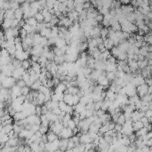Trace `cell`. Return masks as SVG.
I'll list each match as a JSON object with an SVG mask.
<instances>
[{
	"instance_id": "6da1fadb",
	"label": "cell",
	"mask_w": 152,
	"mask_h": 152,
	"mask_svg": "<svg viewBox=\"0 0 152 152\" xmlns=\"http://www.w3.org/2000/svg\"><path fill=\"white\" fill-rule=\"evenodd\" d=\"M2 87L6 89H11L13 86H14L15 84H16V79L13 78V77H10V78H6L2 81Z\"/></svg>"
},
{
	"instance_id": "7a4b0ae2",
	"label": "cell",
	"mask_w": 152,
	"mask_h": 152,
	"mask_svg": "<svg viewBox=\"0 0 152 152\" xmlns=\"http://www.w3.org/2000/svg\"><path fill=\"white\" fill-rule=\"evenodd\" d=\"M58 138L59 139H70L73 136V132L71 129L68 128V127H65L62 130V132L58 134Z\"/></svg>"
},
{
	"instance_id": "3957f363",
	"label": "cell",
	"mask_w": 152,
	"mask_h": 152,
	"mask_svg": "<svg viewBox=\"0 0 152 152\" xmlns=\"http://www.w3.org/2000/svg\"><path fill=\"white\" fill-rule=\"evenodd\" d=\"M13 56H14V58L16 59V60L20 61V62H23V61L29 60V57H30L27 53H26L25 51H22V52H18V51H16Z\"/></svg>"
},
{
	"instance_id": "277c9868",
	"label": "cell",
	"mask_w": 152,
	"mask_h": 152,
	"mask_svg": "<svg viewBox=\"0 0 152 152\" xmlns=\"http://www.w3.org/2000/svg\"><path fill=\"white\" fill-rule=\"evenodd\" d=\"M92 140L91 139L90 137H89L88 134H84L79 136V143H81V144H88V143H92Z\"/></svg>"
},
{
	"instance_id": "5b68a950",
	"label": "cell",
	"mask_w": 152,
	"mask_h": 152,
	"mask_svg": "<svg viewBox=\"0 0 152 152\" xmlns=\"http://www.w3.org/2000/svg\"><path fill=\"white\" fill-rule=\"evenodd\" d=\"M46 139H47V142H53L55 140L59 139L57 134H55L54 132H51V131H48V132L46 134Z\"/></svg>"
},
{
	"instance_id": "8992f818",
	"label": "cell",
	"mask_w": 152,
	"mask_h": 152,
	"mask_svg": "<svg viewBox=\"0 0 152 152\" xmlns=\"http://www.w3.org/2000/svg\"><path fill=\"white\" fill-rule=\"evenodd\" d=\"M116 98H117V93H115V92H111V91L109 90L106 91V97H105L106 100H108V101L112 102V101H114L115 100H116Z\"/></svg>"
},
{
	"instance_id": "52a82bcc",
	"label": "cell",
	"mask_w": 152,
	"mask_h": 152,
	"mask_svg": "<svg viewBox=\"0 0 152 152\" xmlns=\"http://www.w3.org/2000/svg\"><path fill=\"white\" fill-rule=\"evenodd\" d=\"M12 22H13V20H11V19H4L1 26H2V28L5 29V30H6V29H11Z\"/></svg>"
},
{
	"instance_id": "ba28073f",
	"label": "cell",
	"mask_w": 152,
	"mask_h": 152,
	"mask_svg": "<svg viewBox=\"0 0 152 152\" xmlns=\"http://www.w3.org/2000/svg\"><path fill=\"white\" fill-rule=\"evenodd\" d=\"M72 98H73V95L69 93H67V94H64L63 96V100L62 101L65 102L67 105H69V106H73V101H72Z\"/></svg>"
},
{
	"instance_id": "9c48e42d",
	"label": "cell",
	"mask_w": 152,
	"mask_h": 152,
	"mask_svg": "<svg viewBox=\"0 0 152 152\" xmlns=\"http://www.w3.org/2000/svg\"><path fill=\"white\" fill-rule=\"evenodd\" d=\"M103 45H104V47H105V49H106V50H108V51L111 50V49L114 47L112 40L109 39V38H106V39L103 40Z\"/></svg>"
},
{
	"instance_id": "30bf717a",
	"label": "cell",
	"mask_w": 152,
	"mask_h": 152,
	"mask_svg": "<svg viewBox=\"0 0 152 152\" xmlns=\"http://www.w3.org/2000/svg\"><path fill=\"white\" fill-rule=\"evenodd\" d=\"M73 109H74L75 112L80 114V113H82L83 111L85 110V106L83 105V104H81V103H78L77 105L73 106Z\"/></svg>"
},
{
	"instance_id": "8fae6325",
	"label": "cell",
	"mask_w": 152,
	"mask_h": 152,
	"mask_svg": "<svg viewBox=\"0 0 152 152\" xmlns=\"http://www.w3.org/2000/svg\"><path fill=\"white\" fill-rule=\"evenodd\" d=\"M30 67L33 70L35 71L37 74H40L41 73V66L38 62H30Z\"/></svg>"
},
{
	"instance_id": "7c38bea8",
	"label": "cell",
	"mask_w": 152,
	"mask_h": 152,
	"mask_svg": "<svg viewBox=\"0 0 152 152\" xmlns=\"http://www.w3.org/2000/svg\"><path fill=\"white\" fill-rule=\"evenodd\" d=\"M4 19H11V20H13L14 19V11L12 9L5 11Z\"/></svg>"
},
{
	"instance_id": "4fadbf2b",
	"label": "cell",
	"mask_w": 152,
	"mask_h": 152,
	"mask_svg": "<svg viewBox=\"0 0 152 152\" xmlns=\"http://www.w3.org/2000/svg\"><path fill=\"white\" fill-rule=\"evenodd\" d=\"M55 47H57V48L61 49L62 48L63 46H65V45H67V44H66V41L64 39H62V38H57L56 41H55Z\"/></svg>"
},
{
	"instance_id": "5bb4252c",
	"label": "cell",
	"mask_w": 152,
	"mask_h": 152,
	"mask_svg": "<svg viewBox=\"0 0 152 152\" xmlns=\"http://www.w3.org/2000/svg\"><path fill=\"white\" fill-rule=\"evenodd\" d=\"M132 130H134V132H136L137 131H139L140 129L143 128V124L141 123V121H136V122H132Z\"/></svg>"
},
{
	"instance_id": "9a60e30c",
	"label": "cell",
	"mask_w": 152,
	"mask_h": 152,
	"mask_svg": "<svg viewBox=\"0 0 152 152\" xmlns=\"http://www.w3.org/2000/svg\"><path fill=\"white\" fill-rule=\"evenodd\" d=\"M141 118V116L140 114V112L138 110H134V112L132 113V117H131V120L132 122H136V121H140Z\"/></svg>"
},
{
	"instance_id": "2e32d148",
	"label": "cell",
	"mask_w": 152,
	"mask_h": 152,
	"mask_svg": "<svg viewBox=\"0 0 152 152\" xmlns=\"http://www.w3.org/2000/svg\"><path fill=\"white\" fill-rule=\"evenodd\" d=\"M148 132V129H147L146 127H143V128L140 129L139 131H137V132H135V136H136V138H141V137H142V136L146 135Z\"/></svg>"
},
{
	"instance_id": "e0dca14e",
	"label": "cell",
	"mask_w": 152,
	"mask_h": 152,
	"mask_svg": "<svg viewBox=\"0 0 152 152\" xmlns=\"http://www.w3.org/2000/svg\"><path fill=\"white\" fill-rule=\"evenodd\" d=\"M22 17H23V12L21 8H18L14 11V19L21 21L22 20Z\"/></svg>"
},
{
	"instance_id": "ac0fdd59",
	"label": "cell",
	"mask_w": 152,
	"mask_h": 152,
	"mask_svg": "<svg viewBox=\"0 0 152 152\" xmlns=\"http://www.w3.org/2000/svg\"><path fill=\"white\" fill-rule=\"evenodd\" d=\"M24 22H25L26 24H28V25L31 26V27H36V24H37V22L35 20L34 17H30V18H29V19H27V20H25Z\"/></svg>"
},
{
	"instance_id": "d6986e66",
	"label": "cell",
	"mask_w": 152,
	"mask_h": 152,
	"mask_svg": "<svg viewBox=\"0 0 152 152\" xmlns=\"http://www.w3.org/2000/svg\"><path fill=\"white\" fill-rule=\"evenodd\" d=\"M140 100H141L140 99V97L136 94V95L132 96V97L128 98V104L129 105H134V104H135L136 102H138Z\"/></svg>"
},
{
	"instance_id": "ffe728a7",
	"label": "cell",
	"mask_w": 152,
	"mask_h": 152,
	"mask_svg": "<svg viewBox=\"0 0 152 152\" xmlns=\"http://www.w3.org/2000/svg\"><path fill=\"white\" fill-rule=\"evenodd\" d=\"M67 91H68V93L71 94V95H76V94H78V92H79V88L76 86H70L69 87V88H67Z\"/></svg>"
},
{
	"instance_id": "44dd1931",
	"label": "cell",
	"mask_w": 152,
	"mask_h": 152,
	"mask_svg": "<svg viewBox=\"0 0 152 152\" xmlns=\"http://www.w3.org/2000/svg\"><path fill=\"white\" fill-rule=\"evenodd\" d=\"M53 62H54L56 65H62L63 62H65V60H64V55L63 56H54Z\"/></svg>"
},
{
	"instance_id": "7402d4cb",
	"label": "cell",
	"mask_w": 152,
	"mask_h": 152,
	"mask_svg": "<svg viewBox=\"0 0 152 152\" xmlns=\"http://www.w3.org/2000/svg\"><path fill=\"white\" fill-rule=\"evenodd\" d=\"M120 53H121V51L118 49V46H114L113 47L112 49H111V51H110V54H111V56H113V57H115V58L117 59V57L118 56V55L120 54Z\"/></svg>"
},
{
	"instance_id": "603a6c76",
	"label": "cell",
	"mask_w": 152,
	"mask_h": 152,
	"mask_svg": "<svg viewBox=\"0 0 152 152\" xmlns=\"http://www.w3.org/2000/svg\"><path fill=\"white\" fill-rule=\"evenodd\" d=\"M41 85H42V83L39 81V80H37V81L34 82V83L32 84L30 89L32 91H37V92H38V90H39V88H40V86H41Z\"/></svg>"
},
{
	"instance_id": "cb8c5ba5",
	"label": "cell",
	"mask_w": 152,
	"mask_h": 152,
	"mask_svg": "<svg viewBox=\"0 0 152 152\" xmlns=\"http://www.w3.org/2000/svg\"><path fill=\"white\" fill-rule=\"evenodd\" d=\"M106 78L109 81V83L113 82L115 79H116V75H115V72H106Z\"/></svg>"
},
{
	"instance_id": "d4e9b609",
	"label": "cell",
	"mask_w": 152,
	"mask_h": 152,
	"mask_svg": "<svg viewBox=\"0 0 152 152\" xmlns=\"http://www.w3.org/2000/svg\"><path fill=\"white\" fill-rule=\"evenodd\" d=\"M22 68L24 70H28V69L30 68V61H29V59L22 62Z\"/></svg>"
},
{
	"instance_id": "484cf974",
	"label": "cell",
	"mask_w": 152,
	"mask_h": 152,
	"mask_svg": "<svg viewBox=\"0 0 152 152\" xmlns=\"http://www.w3.org/2000/svg\"><path fill=\"white\" fill-rule=\"evenodd\" d=\"M108 33H109V29H106V28H102L101 29V37L102 39H106L108 36Z\"/></svg>"
},
{
	"instance_id": "4316f807",
	"label": "cell",
	"mask_w": 152,
	"mask_h": 152,
	"mask_svg": "<svg viewBox=\"0 0 152 152\" xmlns=\"http://www.w3.org/2000/svg\"><path fill=\"white\" fill-rule=\"evenodd\" d=\"M111 4H112V1L111 0H108V1H101V5H102V7L105 8V9H110Z\"/></svg>"
},
{
	"instance_id": "83f0119b",
	"label": "cell",
	"mask_w": 152,
	"mask_h": 152,
	"mask_svg": "<svg viewBox=\"0 0 152 152\" xmlns=\"http://www.w3.org/2000/svg\"><path fill=\"white\" fill-rule=\"evenodd\" d=\"M125 117H124L123 113H121V114H120V116L118 118V120H117L116 124H118V125H122V126H123V125L125 124Z\"/></svg>"
},
{
	"instance_id": "f1b7e54d",
	"label": "cell",
	"mask_w": 152,
	"mask_h": 152,
	"mask_svg": "<svg viewBox=\"0 0 152 152\" xmlns=\"http://www.w3.org/2000/svg\"><path fill=\"white\" fill-rule=\"evenodd\" d=\"M110 27H111L110 29H112V30H114L115 32H117V31H121V26H120V24L118 22L114 24H112Z\"/></svg>"
},
{
	"instance_id": "f546056e",
	"label": "cell",
	"mask_w": 152,
	"mask_h": 152,
	"mask_svg": "<svg viewBox=\"0 0 152 152\" xmlns=\"http://www.w3.org/2000/svg\"><path fill=\"white\" fill-rule=\"evenodd\" d=\"M29 92H30V88H29V87L24 86L23 88H21V93H22V95L26 96L28 95Z\"/></svg>"
},
{
	"instance_id": "4dcf8cb0",
	"label": "cell",
	"mask_w": 152,
	"mask_h": 152,
	"mask_svg": "<svg viewBox=\"0 0 152 152\" xmlns=\"http://www.w3.org/2000/svg\"><path fill=\"white\" fill-rule=\"evenodd\" d=\"M43 17H44V22L48 23V22H50V21H51V19H52V17H53V15L51 14L49 12H47V13H45Z\"/></svg>"
},
{
	"instance_id": "1f68e13d",
	"label": "cell",
	"mask_w": 152,
	"mask_h": 152,
	"mask_svg": "<svg viewBox=\"0 0 152 152\" xmlns=\"http://www.w3.org/2000/svg\"><path fill=\"white\" fill-rule=\"evenodd\" d=\"M151 100H152V97H151V94H145L143 97L141 98V101H145V102H151Z\"/></svg>"
},
{
	"instance_id": "d6a6232c",
	"label": "cell",
	"mask_w": 152,
	"mask_h": 152,
	"mask_svg": "<svg viewBox=\"0 0 152 152\" xmlns=\"http://www.w3.org/2000/svg\"><path fill=\"white\" fill-rule=\"evenodd\" d=\"M34 18H35V20L37 22V23H41V22H44V17H43V15H42L40 13H36V14L34 16Z\"/></svg>"
},
{
	"instance_id": "836d02e7",
	"label": "cell",
	"mask_w": 152,
	"mask_h": 152,
	"mask_svg": "<svg viewBox=\"0 0 152 152\" xmlns=\"http://www.w3.org/2000/svg\"><path fill=\"white\" fill-rule=\"evenodd\" d=\"M117 60H118V61H126L127 60V53L121 52V53H120V54L117 57Z\"/></svg>"
},
{
	"instance_id": "e575fe53",
	"label": "cell",
	"mask_w": 152,
	"mask_h": 152,
	"mask_svg": "<svg viewBox=\"0 0 152 152\" xmlns=\"http://www.w3.org/2000/svg\"><path fill=\"white\" fill-rule=\"evenodd\" d=\"M53 53H54L55 56H63L64 55V53L62 52V50L57 48V47H54V48H53Z\"/></svg>"
},
{
	"instance_id": "d590c367",
	"label": "cell",
	"mask_w": 152,
	"mask_h": 152,
	"mask_svg": "<svg viewBox=\"0 0 152 152\" xmlns=\"http://www.w3.org/2000/svg\"><path fill=\"white\" fill-rule=\"evenodd\" d=\"M64 112H65V114H69V115H72L73 112H74V109H73V106H69V105H67V107H66L65 110H64Z\"/></svg>"
},
{
	"instance_id": "8d00e7d4",
	"label": "cell",
	"mask_w": 152,
	"mask_h": 152,
	"mask_svg": "<svg viewBox=\"0 0 152 152\" xmlns=\"http://www.w3.org/2000/svg\"><path fill=\"white\" fill-rule=\"evenodd\" d=\"M38 131H39L40 134L43 135V134H46L47 132H48L49 128H48V127L43 126V125H40V126H39V130H38Z\"/></svg>"
},
{
	"instance_id": "74e56055",
	"label": "cell",
	"mask_w": 152,
	"mask_h": 152,
	"mask_svg": "<svg viewBox=\"0 0 152 152\" xmlns=\"http://www.w3.org/2000/svg\"><path fill=\"white\" fill-rule=\"evenodd\" d=\"M15 85H17V86L20 87V88H23L24 86H26V84L22 79H19V80H16Z\"/></svg>"
},
{
	"instance_id": "f35d334b",
	"label": "cell",
	"mask_w": 152,
	"mask_h": 152,
	"mask_svg": "<svg viewBox=\"0 0 152 152\" xmlns=\"http://www.w3.org/2000/svg\"><path fill=\"white\" fill-rule=\"evenodd\" d=\"M76 127H77L76 124H75V122L73 121V119L71 118V119L69 120V122H68V128H69V129H71V130H73V129L76 128Z\"/></svg>"
},
{
	"instance_id": "ab89813d",
	"label": "cell",
	"mask_w": 152,
	"mask_h": 152,
	"mask_svg": "<svg viewBox=\"0 0 152 152\" xmlns=\"http://www.w3.org/2000/svg\"><path fill=\"white\" fill-rule=\"evenodd\" d=\"M66 107H67V104H66L63 101H59V109H60L61 110L63 111V112H64V110H65V109H66Z\"/></svg>"
},
{
	"instance_id": "60d3db41",
	"label": "cell",
	"mask_w": 152,
	"mask_h": 152,
	"mask_svg": "<svg viewBox=\"0 0 152 152\" xmlns=\"http://www.w3.org/2000/svg\"><path fill=\"white\" fill-rule=\"evenodd\" d=\"M107 62L109 64H117V62H118V60H117L115 57L113 56H109V59L107 60Z\"/></svg>"
},
{
	"instance_id": "b9f144b4",
	"label": "cell",
	"mask_w": 152,
	"mask_h": 152,
	"mask_svg": "<svg viewBox=\"0 0 152 152\" xmlns=\"http://www.w3.org/2000/svg\"><path fill=\"white\" fill-rule=\"evenodd\" d=\"M39 126L40 125H31V127H30V132H33V134H35V132H36L38 130H39Z\"/></svg>"
},
{
	"instance_id": "7bdbcfd3",
	"label": "cell",
	"mask_w": 152,
	"mask_h": 152,
	"mask_svg": "<svg viewBox=\"0 0 152 152\" xmlns=\"http://www.w3.org/2000/svg\"><path fill=\"white\" fill-rule=\"evenodd\" d=\"M75 143L71 141L70 139H69V141H68V146H67V149H73L75 148Z\"/></svg>"
},
{
	"instance_id": "ee69618b",
	"label": "cell",
	"mask_w": 152,
	"mask_h": 152,
	"mask_svg": "<svg viewBox=\"0 0 152 152\" xmlns=\"http://www.w3.org/2000/svg\"><path fill=\"white\" fill-rule=\"evenodd\" d=\"M48 90H49V89L47 88V87L45 86V85H41V86H40V88H39V90H38V92H40V93L45 94V92H46Z\"/></svg>"
},
{
	"instance_id": "f6af8a7d",
	"label": "cell",
	"mask_w": 152,
	"mask_h": 152,
	"mask_svg": "<svg viewBox=\"0 0 152 152\" xmlns=\"http://www.w3.org/2000/svg\"><path fill=\"white\" fill-rule=\"evenodd\" d=\"M79 100H80V98L78 97V95H73V98H72V101H73V106H75V105H77L78 103H79Z\"/></svg>"
},
{
	"instance_id": "bcb514c9",
	"label": "cell",
	"mask_w": 152,
	"mask_h": 152,
	"mask_svg": "<svg viewBox=\"0 0 152 152\" xmlns=\"http://www.w3.org/2000/svg\"><path fill=\"white\" fill-rule=\"evenodd\" d=\"M35 115L37 117H40L42 115L41 112V106H36V109H35Z\"/></svg>"
},
{
	"instance_id": "7dc6e473",
	"label": "cell",
	"mask_w": 152,
	"mask_h": 152,
	"mask_svg": "<svg viewBox=\"0 0 152 152\" xmlns=\"http://www.w3.org/2000/svg\"><path fill=\"white\" fill-rule=\"evenodd\" d=\"M144 117L148 118V119H151V118H152V110L151 109H148L147 111H145Z\"/></svg>"
},
{
	"instance_id": "c3c4849f",
	"label": "cell",
	"mask_w": 152,
	"mask_h": 152,
	"mask_svg": "<svg viewBox=\"0 0 152 152\" xmlns=\"http://www.w3.org/2000/svg\"><path fill=\"white\" fill-rule=\"evenodd\" d=\"M22 79L23 80V81L25 82V83L28 81V80H29V74L27 72V71H26V72L24 73L23 75H22Z\"/></svg>"
},
{
	"instance_id": "681fc988",
	"label": "cell",
	"mask_w": 152,
	"mask_h": 152,
	"mask_svg": "<svg viewBox=\"0 0 152 152\" xmlns=\"http://www.w3.org/2000/svg\"><path fill=\"white\" fill-rule=\"evenodd\" d=\"M95 22H97L98 23H101V22H102V20H103V15H101V14H98L97 16L95 17Z\"/></svg>"
},
{
	"instance_id": "f907efd6",
	"label": "cell",
	"mask_w": 152,
	"mask_h": 152,
	"mask_svg": "<svg viewBox=\"0 0 152 152\" xmlns=\"http://www.w3.org/2000/svg\"><path fill=\"white\" fill-rule=\"evenodd\" d=\"M51 112L53 113V114L56 115V116H59V115L61 114V112H62V110H61L59 108H55V109H52V110H51Z\"/></svg>"
},
{
	"instance_id": "816d5d0a",
	"label": "cell",
	"mask_w": 152,
	"mask_h": 152,
	"mask_svg": "<svg viewBox=\"0 0 152 152\" xmlns=\"http://www.w3.org/2000/svg\"><path fill=\"white\" fill-rule=\"evenodd\" d=\"M122 125H118V124H116L115 125V127H114V131L116 132H121V130H122Z\"/></svg>"
},
{
	"instance_id": "f5cc1de1",
	"label": "cell",
	"mask_w": 152,
	"mask_h": 152,
	"mask_svg": "<svg viewBox=\"0 0 152 152\" xmlns=\"http://www.w3.org/2000/svg\"><path fill=\"white\" fill-rule=\"evenodd\" d=\"M48 109L46 108V106L44 104L43 106H41V112H42V115H45L47 112H48Z\"/></svg>"
},
{
	"instance_id": "db71d44e",
	"label": "cell",
	"mask_w": 152,
	"mask_h": 152,
	"mask_svg": "<svg viewBox=\"0 0 152 152\" xmlns=\"http://www.w3.org/2000/svg\"><path fill=\"white\" fill-rule=\"evenodd\" d=\"M104 113H105V111H103V110H101V109H99V110H97V111H95V115L96 116L98 117V118H101V116H102V115L104 114Z\"/></svg>"
},
{
	"instance_id": "11a10c76",
	"label": "cell",
	"mask_w": 152,
	"mask_h": 152,
	"mask_svg": "<svg viewBox=\"0 0 152 152\" xmlns=\"http://www.w3.org/2000/svg\"><path fill=\"white\" fill-rule=\"evenodd\" d=\"M124 117H125V121H128V120H131V117H132V114L130 113H123Z\"/></svg>"
},
{
	"instance_id": "9f6ffc18",
	"label": "cell",
	"mask_w": 152,
	"mask_h": 152,
	"mask_svg": "<svg viewBox=\"0 0 152 152\" xmlns=\"http://www.w3.org/2000/svg\"><path fill=\"white\" fill-rule=\"evenodd\" d=\"M151 145H152V140H148L146 141V146L148 147V148H151Z\"/></svg>"
},
{
	"instance_id": "6f0895ef",
	"label": "cell",
	"mask_w": 152,
	"mask_h": 152,
	"mask_svg": "<svg viewBox=\"0 0 152 152\" xmlns=\"http://www.w3.org/2000/svg\"><path fill=\"white\" fill-rule=\"evenodd\" d=\"M151 137H152V134H151V132H148V134H146V138H147V140H151Z\"/></svg>"
},
{
	"instance_id": "680465c9",
	"label": "cell",
	"mask_w": 152,
	"mask_h": 152,
	"mask_svg": "<svg viewBox=\"0 0 152 152\" xmlns=\"http://www.w3.org/2000/svg\"><path fill=\"white\" fill-rule=\"evenodd\" d=\"M41 152H45V151H41Z\"/></svg>"
}]
</instances>
